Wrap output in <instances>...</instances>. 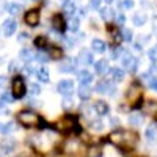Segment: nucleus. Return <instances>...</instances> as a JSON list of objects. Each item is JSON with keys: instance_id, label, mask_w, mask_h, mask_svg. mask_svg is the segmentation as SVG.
<instances>
[{"instance_id": "e433bc0d", "label": "nucleus", "mask_w": 157, "mask_h": 157, "mask_svg": "<svg viewBox=\"0 0 157 157\" xmlns=\"http://www.w3.org/2000/svg\"><path fill=\"white\" fill-rule=\"evenodd\" d=\"M36 71H35V68L33 66H30V64H27V66H24L22 68V74L24 75H27V77H30V75H33Z\"/></svg>"}, {"instance_id": "0eeeda50", "label": "nucleus", "mask_w": 157, "mask_h": 157, "mask_svg": "<svg viewBox=\"0 0 157 157\" xmlns=\"http://www.w3.org/2000/svg\"><path fill=\"white\" fill-rule=\"evenodd\" d=\"M25 94V83H24V78L21 77H16L14 80H13V96L16 99L22 98Z\"/></svg>"}, {"instance_id": "473e14b6", "label": "nucleus", "mask_w": 157, "mask_h": 157, "mask_svg": "<svg viewBox=\"0 0 157 157\" xmlns=\"http://www.w3.org/2000/svg\"><path fill=\"white\" fill-rule=\"evenodd\" d=\"M107 32L110 33V36L115 39V41L121 39V36H120V29H116V27H112V25H109V27H107Z\"/></svg>"}, {"instance_id": "c9c22d12", "label": "nucleus", "mask_w": 157, "mask_h": 157, "mask_svg": "<svg viewBox=\"0 0 157 157\" xmlns=\"http://www.w3.org/2000/svg\"><path fill=\"white\" fill-rule=\"evenodd\" d=\"M64 13H66L68 16H72L74 13H75V5H74L72 2L66 3V5H64Z\"/></svg>"}, {"instance_id": "cd10ccee", "label": "nucleus", "mask_w": 157, "mask_h": 157, "mask_svg": "<svg viewBox=\"0 0 157 157\" xmlns=\"http://www.w3.org/2000/svg\"><path fill=\"white\" fill-rule=\"evenodd\" d=\"M132 22H134V25H137V27H141V25H145V22H146V16L141 14V13H135V14L132 16Z\"/></svg>"}, {"instance_id": "6e6552de", "label": "nucleus", "mask_w": 157, "mask_h": 157, "mask_svg": "<svg viewBox=\"0 0 157 157\" xmlns=\"http://www.w3.org/2000/svg\"><path fill=\"white\" fill-rule=\"evenodd\" d=\"M39 11L38 10H30L25 13V16H24V21L27 25H30V27H38V24H39Z\"/></svg>"}, {"instance_id": "39448f33", "label": "nucleus", "mask_w": 157, "mask_h": 157, "mask_svg": "<svg viewBox=\"0 0 157 157\" xmlns=\"http://www.w3.org/2000/svg\"><path fill=\"white\" fill-rule=\"evenodd\" d=\"M94 90L98 91V93H101V94H113L115 93V85L110 80H107V78H102V80H99L96 83Z\"/></svg>"}, {"instance_id": "37998d69", "label": "nucleus", "mask_w": 157, "mask_h": 157, "mask_svg": "<svg viewBox=\"0 0 157 157\" xmlns=\"http://www.w3.org/2000/svg\"><path fill=\"white\" fill-rule=\"evenodd\" d=\"M149 88L154 90V91H157V75L149 78Z\"/></svg>"}, {"instance_id": "7c9ffc66", "label": "nucleus", "mask_w": 157, "mask_h": 157, "mask_svg": "<svg viewBox=\"0 0 157 157\" xmlns=\"http://www.w3.org/2000/svg\"><path fill=\"white\" fill-rule=\"evenodd\" d=\"M36 74H38V78L41 82H49V71H47V68H39L38 71H36Z\"/></svg>"}, {"instance_id": "a18cd8bd", "label": "nucleus", "mask_w": 157, "mask_h": 157, "mask_svg": "<svg viewBox=\"0 0 157 157\" xmlns=\"http://www.w3.org/2000/svg\"><path fill=\"white\" fill-rule=\"evenodd\" d=\"M121 5H123L124 8H127V10H130V8H132V6H134V0H123V2H121Z\"/></svg>"}, {"instance_id": "1a4fd4ad", "label": "nucleus", "mask_w": 157, "mask_h": 157, "mask_svg": "<svg viewBox=\"0 0 157 157\" xmlns=\"http://www.w3.org/2000/svg\"><path fill=\"white\" fill-rule=\"evenodd\" d=\"M14 148H16V141L13 140V138H10V137H6V138H3L2 141H0V151H2L3 154L13 152V151H14Z\"/></svg>"}, {"instance_id": "2eb2a0df", "label": "nucleus", "mask_w": 157, "mask_h": 157, "mask_svg": "<svg viewBox=\"0 0 157 157\" xmlns=\"http://www.w3.org/2000/svg\"><path fill=\"white\" fill-rule=\"evenodd\" d=\"M78 61L82 64H93V54L86 49H82L80 54H78Z\"/></svg>"}, {"instance_id": "dca6fc26", "label": "nucleus", "mask_w": 157, "mask_h": 157, "mask_svg": "<svg viewBox=\"0 0 157 157\" xmlns=\"http://www.w3.org/2000/svg\"><path fill=\"white\" fill-rule=\"evenodd\" d=\"M143 123H145V116H143L141 113H132L129 116V124L134 126V127H138L141 126Z\"/></svg>"}, {"instance_id": "72a5a7b5", "label": "nucleus", "mask_w": 157, "mask_h": 157, "mask_svg": "<svg viewBox=\"0 0 157 157\" xmlns=\"http://www.w3.org/2000/svg\"><path fill=\"white\" fill-rule=\"evenodd\" d=\"M126 54H127V52H126L123 47H115V49L112 50V57H113V58H123Z\"/></svg>"}, {"instance_id": "4be33fe9", "label": "nucleus", "mask_w": 157, "mask_h": 157, "mask_svg": "<svg viewBox=\"0 0 157 157\" xmlns=\"http://www.w3.org/2000/svg\"><path fill=\"white\" fill-rule=\"evenodd\" d=\"M19 58H21V60H24L25 63H30L32 60H35V58H36V55L33 54V52H32L30 49H22V50H21V54H19Z\"/></svg>"}, {"instance_id": "f3484780", "label": "nucleus", "mask_w": 157, "mask_h": 157, "mask_svg": "<svg viewBox=\"0 0 157 157\" xmlns=\"http://www.w3.org/2000/svg\"><path fill=\"white\" fill-rule=\"evenodd\" d=\"M143 109H145V112L151 116H154L157 120V101H148L145 105H143Z\"/></svg>"}, {"instance_id": "9b49d317", "label": "nucleus", "mask_w": 157, "mask_h": 157, "mask_svg": "<svg viewBox=\"0 0 157 157\" xmlns=\"http://www.w3.org/2000/svg\"><path fill=\"white\" fill-rule=\"evenodd\" d=\"M75 68H77V63H75V60H74V58H68L64 63H61V64H60V71H61V72H64V74L74 72V71H75Z\"/></svg>"}, {"instance_id": "f8f14e48", "label": "nucleus", "mask_w": 157, "mask_h": 157, "mask_svg": "<svg viewBox=\"0 0 157 157\" xmlns=\"http://www.w3.org/2000/svg\"><path fill=\"white\" fill-rule=\"evenodd\" d=\"M72 126H75L74 120L71 116H66V118H63V120L58 123V130H61V132H69V130L72 129Z\"/></svg>"}, {"instance_id": "49530a36", "label": "nucleus", "mask_w": 157, "mask_h": 157, "mask_svg": "<svg viewBox=\"0 0 157 157\" xmlns=\"http://www.w3.org/2000/svg\"><path fill=\"white\" fill-rule=\"evenodd\" d=\"M8 83V77L6 75H0V88H5Z\"/></svg>"}, {"instance_id": "5fc2aeb1", "label": "nucleus", "mask_w": 157, "mask_h": 157, "mask_svg": "<svg viewBox=\"0 0 157 157\" xmlns=\"http://www.w3.org/2000/svg\"><path fill=\"white\" fill-rule=\"evenodd\" d=\"M3 113V110H2V104H0V115H2Z\"/></svg>"}, {"instance_id": "2f4dec72", "label": "nucleus", "mask_w": 157, "mask_h": 157, "mask_svg": "<svg viewBox=\"0 0 157 157\" xmlns=\"http://www.w3.org/2000/svg\"><path fill=\"white\" fill-rule=\"evenodd\" d=\"M13 130H14V124L13 123H8V124L0 123V134H10Z\"/></svg>"}, {"instance_id": "20e7f679", "label": "nucleus", "mask_w": 157, "mask_h": 157, "mask_svg": "<svg viewBox=\"0 0 157 157\" xmlns=\"http://www.w3.org/2000/svg\"><path fill=\"white\" fill-rule=\"evenodd\" d=\"M57 91L63 96H71L74 93V82L69 80V78H64V80H60L57 83Z\"/></svg>"}, {"instance_id": "aec40b11", "label": "nucleus", "mask_w": 157, "mask_h": 157, "mask_svg": "<svg viewBox=\"0 0 157 157\" xmlns=\"http://www.w3.org/2000/svg\"><path fill=\"white\" fill-rule=\"evenodd\" d=\"M105 43L102 41V39H93L91 41V49H93L94 52H98V54H102V52H105Z\"/></svg>"}, {"instance_id": "5701e85b", "label": "nucleus", "mask_w": 157, "mask_h": 157, "mask_svg": "<svg viewBox=\"0 0 157 157\" xmlns=\"http://www.w3.org/2000/svg\"><path fill=\"white\" fill-rule=\"evenodd\" d=\"M94 69H96V72L98 74H105L107 71H109V61L107 60H99L96 64H94Z\"/></svg>"}, {"instance_id": "79ce46f5", "label": "nucleus", "mask_w": 157, "mask_h": 157, "mask_svg": "<svg viewBox=\"0 0 157 157\" xmlns=\"http://www.w3.org/2000/svg\"><path fill=\"white\" fill-rule=\"evenodd\" d=\"M36 60L41 61V63H46V61L49 60V55L46 54V52H39V54L36 55Z\"/></svg>"}, {"instance_id": "c756f323", "label": "nucleus", "mask_w": 157, "mask_h": 157, "mask_svg": "<svg viewBox=\"0 0 157 157\" xmlns=\"http://www.w3.org/2000/svg\"><path fill=\"white\" fill-rule=\"evenodd\" d=\"M90 129L94 130V132H101V130L104 129V123L101 120H91L90 121Z\"/></svg>"}, {"instance_id": "9d476101", "label": "nucleus", "mask_w": 157, "mask_h": 157, "mask_svg": "<svg viewBox=\"0 0 157 157\" xmlns=\"http://www.w3.org/2000/svg\"><path fill=\"white\" fill-rule=\"evenodd\" d=\"M93 107H94V112H96L99 116H105V115H109V112H110V107H109V104H107L105 101H96Z\"/></svg>"}, {"instance_id": "f257e3e1", "label": "nucleus", "mask_w": 157, "mask_h": 157, "mask_svg": "<svg viewBox=\"0 0 157 157\" xmlns=\"http://www.w3.org/2000/svg\"><path fill=\"white\" fill-rule=\"evenodd\" d=\"M109 140L118 148H129L135 143V135L126 132V130H116V132H112L109 135Z\"/></svg>"}, {"instance_id": "6ab92c4d", "label": "nucleus", "mask_w": 157, "mask_h": 157, "mask_svg": "<svg viewBox=\"0 0 157 157\" xmlns=\"http://www.w3.org/2000/svg\"><path fill=\"white\" fill-rule=\"evenodd\" d=\"M77 78H78L80 83H85V85H90L91 82H93V75H91V72H88V71H78Z\"/></svg>"}, {"instance_id": "864d4df0", "label": "nucleus", "mask_w": 157, "mask_h": 157, "mask_svg": "<svg viewBox=\"0 0 157 157\" xmlns=\"http://www.w3.org/2000/svg\"><path fill=\"white\" fill-rule=\"evenodd\" d=\"M104 2H105V3H112V2H113V0H104Z\"/></svg>"}, {"instance_id": "393cba45", "label": "nucleus", "mask_w": 157, "mask_h": 157, "mask_svg": "<svg viewBox=\"0 0 157 157\" xmlns=\"http://www.w3.org/2000/svg\"><path fill=\"white\" fill-rule=\"evenodd\" d=\"M5 10H6V13H10V14H19L21 13V10H22V6L19 5V3H6L5 5Z\"/></svg>"}, {"instance_id": "a878e982", "label": "nucleus", "mask_w": 157, "mask_h": 157, "mask_svg": "<svg viewBox=\"0 0 157 157\" xmlns=\"http://www.w3.org/2000/svg\"><path fill=\"white\" fill-rule=\"evenodd\" d=\"M101 17L104 19V21H112L113 17H115V11L112 10V8H101Z\"/></svg>"}, {"instance_id": "c85d7f7f", "label": "nucleus", "mask_w": 157, "mask_h": 157, "mask_svg": "<svg viewBox=\"0 0 157 157\" xmlns=\"http://www.w3.org/2000/svg\"><path fill=\"white\" fill-rule=\"evenodd\" d=\"M11 102H14V96H13V93L3 91L2 96H0V104H2V105H5V104H11Z\"/></svg>"}, {"instance_id": "b1692460", "label": "nucleus", "mask_w": 157, "mask_h": 157, "mask_svg": "<svg viewBox=\"0 0 157 157\" xmlns=\"http://www.w3.org/2000/svg\"><path fill=\"white\" fill-rule=\"evenodd\" d=\"M110 75L115 82H121L124 80V69H120V68H112L110 69Z\"/></svg>"}, {"instance_id": "4c0bfd02", "label": "nucleus", "mask_w": 157, "mask_h": 157, "mask_svg": "<svg viewBox=\"0 0 157 157\" xmlns=\"http://www.w3.org/2000/svg\"><path fill=\"white\" fill-rule=\"evenodd\" d=\"M88 157H102V152H101L99 148H90Z\"/></svg>"}, {"instance_id": "7ed1b4c3", "label": "nucleus", "mask_w": 157, "mask_h": 157, "mask_svg": "<svg viewBox=\"0 0 157 157\" xmlns=\"http://www.w3.org/2000/svg\"><path fill=\"white\" fill-rule=\"evenodd\" d=\"M141 96H143V93H141V88H140L138 85H130V86H129L126 98H127V101H129L130 104H132L134 107H137L138 104H140Z\"/></svg>"}, {"instance_id": "ddd939ff", "label": "nucleus", "mask_w": 157, "mask_h": 157, "mask_svg": "<svg viewBox=\"0 0 157 157\" xmlns=\"http://www.w3.org/2000/svg\"><path fill=\"white\" fill-rule=\"evenodd\" d=\"M16 29H17V24H16L14 19H6L3 22V33H5V36H11L13 33L16 32Z\"/></svg>"}, {"instance_id": "c03bdc74", "label": "nucleus", "mask_w": 157, "mask_h": 157, "mask_svg": "<svg viewBox=\"0 0 157 157\" xmlns=\"http://www.w3.org/2000/svg\"><path fill=\"white\" fill-rule=\"evenodd\" d=\"M149 58H151L152 61H157V47H152V49L149 50Z\"/></svg>"}, {"instance_id": "f704fd0d", "label": "nucleus", "mask_w": 157, "mask_h": 157, "mask_svg": "<svg viewBox=\"0 0 157 157\" xmlns=\"http://www.w3.org/2000/svg\"><path fill=\"white\" fill-rule=\"evenodd\" d=\"M132 36H134V35H132V30H129V29H126V27L121 29V38L124 39V41H129V43H130V41H132Z\"/></svg>"}, {"instance_id": "8fccbe9b", "label": "nucleus", "mask_w": 157, "mask_h": 157, "mask_svg": "<svg viewBox=\"0 0 157 157\" xmlns=\"http://www.w3.org/2000/svg\"><path fill=\"white\" fill-rule=\"evenodd\" d=\"M54 52H52V57H57V58H60L61 57V52H60V49H52Z\"/></svg>"}, {"instance_id": "412c9836", "label": "nucleus", "mask_w": 157, "mask_h": 157, "mask_svg": "<svg viewBox=\"0 0 157 157\" xmlns=\"http://www.w3.org/2000/svg\"><path fill=\"white\" fill-rule=\"evenodd\" d=\"M78 96H80L82 101L90 99V96H91V88H90V85L80 83V86H78Z\"/></svg>"}, {"instance_id": "bb28decb", "label": "nucleus", "mask_w": 157, "mask_h": 157, "mask_svg": "<svg viewBox=\"0 0 157 157\" xmlns=\"http://www.w3.org/2000/svg\"><path fill=\"white\" fill-rule=\"evenodd\" d=\"M78 25H80V21L77 17H69V21L66 22V29L69 32H77L78 30Z\"/></svg>"}, {"instance_id": "de8ad7c7", "label": "nucleus", "mask_w": 157, "mask_h": 157, "mask_svg": "<svg viewBox=\"0 0 157 157\" xmlns=\"http://www.w3.org/2000/svg\"><path fill=\"white\" fill-rule=\"evenodd\" d=\"M99 5H101V0H91V2H90V6L93 10H98Z\"/></svg>"}, {"instance_id": "423d86ee", "label": "nucleus", "mask_w": 157, "mask_h": 157, "mask_svg": "<svg viewBox=\"0 0 157 157\" xmlns=\"http://www.w3.org/2000/svg\"><path fill=\"white\" fill-rule=\"evenodd\" d=\"M121 63H123V68L127 69L129 72H135L137 68H138V60L135 57H132L130 54H126L123 58H121Z\"/></svg>"}, {"instance_id": "a19ab883", "label": "nucleus", "mask_w": 157, "mask_h": 157, "mask_svg": "<svg viewBox=\"0 0 157 157\" xmlns=\"http://www.w3.org/2000/svg\"><path fill=\"white\" fill-rule=\"evenodd\" d=\"M39 93H41V88H39V85L32 83V85H30V94L36 96V94H39Z\"/></svg>"}, {"instance_id": "4468645a", "label": "nucleus", "mask_w": 157, "mask_h": 157, "mask_svg": "<svg viewBox=\"0 0 157 157\" xmlns=\"http://www.w3.org/2000/svg\"><path fill=\"white\" fill-rule=\"evenodd\" d=\"M145 137L148 141L151 143H155L157 141V124H149L145 130Z\"/></svg>"}, {"instance_id": "ea45409f", "label": "nucleus", "mask_w": 157, "mask_h": 157, "mask_svg": "<svg viewBox=\"0 0 157 157\" xmlns=\"http://www.w3.org/2000/svg\"><path fill=\"white\" fill-rule=\"evenodd\" d=\"M61 105H63V109H64V110L71 109V107H72V99H71V96H66V98H64Z\"/></svg>"}, {"instance_id": "09e8293b", "label": "nucleus", "mask_w": 157, "mask_h": 157, "mask_svg": "<svg viewBox=\"0 0 157 157\" xmlns=\"http://www.w3.org/2000/svg\"><path fill=\"white\" fill-rule=\"evenodd\" d=\"M116 21H118V24H124V21H126V17H124V14H121V13H120V14H118L116 16Z\"/></svg>"}, {"instance_id": "3c124183", "label": "nucleus", "mask_w": 157, "mask_h": 157, "mask_svg": "<svg viewBox=\"0 0 157 157\" xmlns=\"http://www.w3.org/2000/svg\"><path fill=\"white\" fill-rule=\"evenodd\" d=\"M25 39H27V33H21V35L17 36V41H21V43L25 41Z\"/></svg>"}, {"instance_id": "58836bf2", "label": "nucleus", "mask_w": 157, "mask_h": 157, "mask_svg": "<svg viewBox=\"0 0 157 157\" xmlns=\"http://www.w3.org/2000/svg\"><path fill=\"white\" fill-rule=\"evenodd\" d=\"M46 43H47V39H46L44 36H38V38L35 39V46H36V47H44Z\"/></svg>"}, {"instance_id": "a211bd4d", "label": "nucleus", "mask_w": 157, "mask_h": 157, "mask_svg": "<svg viewBox=\"0 0 157 157\" xmlns=\"http://www.w3.org/2000/svg\"><path fill=\"white\" fill-rule=\"evenodd\" d=\"M52 24H54V29L58 30V32H63L64 29H66V22H64L61 14H55L54 19H52Z\"/></svg>"}, {"instance_id": "603ef678", "label": "nucleus", "mask_w": 157, "mask_h": 157, "mask_svg": "<svg viewBox=\"0 0 157 157\" xmlns=\"http://www.w3.org/2000/svg\"><path fill=\"white\" fill-rule=\"evenodd\" d=\"M112 124H113V127H118V126H120V120H118V118H112Z\"/></svg>"}, {"instance_id": "f03ea898", "label": "nucleus", "mask_w": 157, "mask_h": 157, "mask_svg": "<svg viewBox=\"0 0 157 157\" xmlns=\"http://www.w3.org/2000/svg\"><path fill=\"white\" fill-rule=\"evenodd\" d=\"M17 121H19V124H22L24 127H35V126L43 124L41 116H39L38 113H35V112H30V110L19 112V113H17Z\"/></svg>"}]
</instances>
